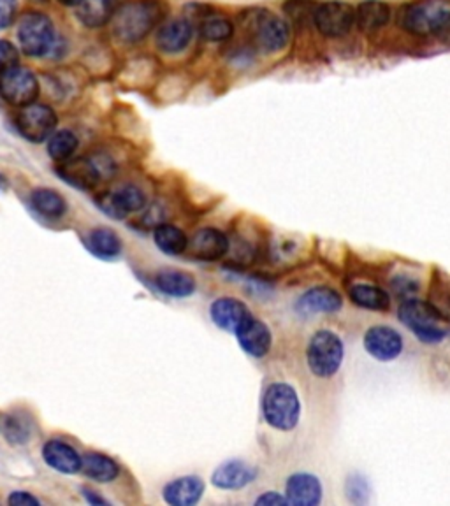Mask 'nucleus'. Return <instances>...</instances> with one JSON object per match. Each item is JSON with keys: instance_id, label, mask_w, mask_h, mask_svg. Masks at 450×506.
<instances>
[{"instance_id": "obj_1", "label": "nucleus", "mask_w": 450, "mask_h": 506, "mask_svg": "<svg viewBox=\"0 0 450 506\" xmlns=\"http://www.w3.org/2000/svg\"><path fill=\"white\" fill-rule=\"evenodd\" d=\"M166 13L167 7L162 0H129L120 4L110 22L112 36L120 42L136 44L162 23Z\"/></svg>"}, {"instance_id": "obj_2", "label": "nucleus", "mask_w": 450, "mask_h": 506, "mask_svg": "<svg viewBox=\"0 0 450 506\" xmlns=\"http://www.w3.org/2000/svg\"><path fill=\"white\" fill-rule=\"evenodd\" d=\"M400 25L415 37H440L450 32V0H415L400 14Z\"/></svg>"}, {"instance_id": "obj_3", "label": "nucleus", "mask_w": 450, "mask_h": 506, "mask_svg": "<svg viewBox=\"0 0 450 506\" xmlns=\"http://www.w3.org/2000/svg\"><path fill=\"white\" fill-rule=\"evenodd\" d=\"M264 422L282 433L294 431L301 420L298 391L285 382H273L264 389L261 401Z\"/></svg>"}, {"instance_id": "obj_4", "label": "nucleus", "mask_w": 450, "mask_h": 506, "mask_svg": "<svg viewBox=\"0 0 450 506\" xmlns=\"http://www.w3.org/2000/svg\"><path fill=\"white\" fill-rule=\"evenodd\" d=\"M345 359V345L341 336L331 329H319L306 345V364L313 376L328 380L339 371Z\"/></svg>"}, {"instance_id": "obj_5", "label": "nucleus", "mask_w": 450, "mask_h": 506, "mask_svg": "<svg viewBox=\"0 0 450 506\" xmlns=\"http://www.w3.org/2000/svg\"><path fill=\"white\" fill-rule=\"evenodd\" d=\"M398 319L412 330L418 341L426 345L442 343L447 336V330L440 327L444 319L429 301H420L417 297L403 301L398 310Z\"/></svg>"}, {"instance_id": "obj_6", "label": "nucleus", "mask_w": 450, "mask_h": 506, "mask_svg": "<svg viewBox=\"0 0 450 506\" xmlns=\"http://www.w3.org/2000/svg\"><path fill=\"white\" fill-rule=\"evenodd\" d=\"M18 41L25 55L32 59H42L57 51V32L53 22L39 13L31 11L20 18Z\"/></svg>"}, {"instance_id": "obj_7", "label": "nucleus", "mask_w": 450, "mask_h": 506, "mask_svg": "<svg viewBox=\"0 0 450 506\" xmlns=\"http://www.w3.org/2000/svg\"><path fill=\"white\" fill-rule=\"evenodd\" d=\"M39 95V81L36 74L27 68L13 66L0 73V97L14 106L25 108L34 104Z\"/></svg>"}, {"instance_id": "obj_8", "label": "nucleus", "mask_w": 450, "mask_h": 506, "mask_svg": "<svg viewBox=\"0 0 450 506\" xmlns=\"http://www.w3.org/2000/svg\"><path fill=\"white\" fill-rule=\"evenodd\" d=\"M313 23L328 39L348 36L356 23V9L343 0H328L315 5Z\"/></svg>"}, {"instance_id": "obj_9", "label": "nucleus", "mask_w": 450, "mask_h": 506, "mask_svg": "<svg viewBox=\"0 0 450 506\" xmlns=\"http://www.w3.org/2000/svg\"><path fill=\"white\" fill-rule=\"evenodd\" d=\"M18 132L31 143H44L57 131L58 118L57 113L46 104H29L20 109L16 114Z\"/></svg>"}, {"instance_id": "obj_10", "label": "nucleus", "mask_w": 450, "mask_h": 506, "mask_svg": "<svg viewBox=\"0 0 450 506\" xmlns=\"http://www.w3.org/2000/svg\"><path fill=\"white\" fill-rule=\"evenodd\" d=\"M97 206L103 210L104 215L114 220H123L132 213L145 210L147 195L136 185H123L112 192L103 194L97 199Z\"/></svg>"}, {"instance_id": "obj_11", "label": "nucleus", "mask_w": 450, "mask_h": 506, "mask_svg": "<svg viewBox=\"0 0 450 506\" xmlns=\"http://www.w3.org/2000/svg\"><path fill=\"white\" fill-rule=\"evenodd\" d=\"M364 350L380 362L396 361L405 350V339L400 330L391 326H374L364 332Z\"/></svg>"}, {"instance_id": "obj_12", "label": "nucleus", "mask_w": 450, "mask_h": 506, "mask_svg": "<svg viewBox=\"0 0 450 506\" xmlns=\"http://www.w3.org/2000/svg\"><path fill=\"white\" fill-rule=\"evenodd\" d=\"M257 44L267 53H280L291 41V25L273 13L261 11L252 23Z\"/></svg>"}, {"instance_id": "obj_13", "label": "nucleus", "mask_w": 450, "mask_h": 506, "mask_svg": "<svg viewBox=\"0 0 450 506\" xmlns=\"http://www.w3.org/2000/svg\"><path fill=\"white\" fill-rule=\"evenodd\" d=\"M234 336L241 350L254 359H263L271 352L273 332L264 321L254 317L252 313L238 326L234 330Z\"/></svg>"}, {"instance_id": "obj_14", "label": "nucleus", "mask_w": 450, "mask_h": 506, "mask_svg": "<svg viewBox=\"0 0 450 506\" xmlns=\"http://www.w3.org/2000/svg\"><path fill=\"white\" fill-rule=\"evenodd\" d=\"M230 250L229 236L217 227H202L188 239L187 252L204 262L220 260Z\"/></svg>"}, {"instance_id": "obj_15", "label": "nucleus", "mask_w": 450, "mask_h": 506, "mask_svg": "<svg viewBox=\"0 0 450 506\" xmlns=\"http://www.w3.org/2000/svg\"><path fill=\"white\" fill-rule=\"evenodd\" d=\"M259 476V468L241 461V459H230L219 465L212 473V483L215 489L220 491H241L248 485H252Z\"/></svg>"}, {"instance_id": "obj_16", "label": "nucleus", "mask_w": 450, "mask_h": 506, "mask_svg": "<svg viewBox=\"0 0 450 506\" xmlns=\"http://www.w3.org/2000/svg\"><path fill=\"white\" fill-rule=\"evenodd\" d=\"M324 487L317 474L308 471L292 473L285 482V498L289 505L317 506L322 503Z\"/></svg>"}, {"instance_id": "obj_17", "label": "nucleus", "mask_w": 450, "mask_h": 506, "mask_svg": "<svg viewBox=\"0 0 450 506\" xmlns=\"http://www.w3.org/2000/svg\"><path fill=\"white\" fill-rule=\"evenodd\" d=\"M206 492V483L197 474H185L167 482L162 489V498L167 505H197Z\"/></svg>"}, {"instance_id": "obj_18", "label": "nucleus", "mask_w": 450, "mask_h": 506, "mask_svg": "<svg viewBox=\"0 0 450 506\" xmlns=\"http://www.w3.org/2000/svg\"><path fill=\"white\" fill-rule=\"evenodd\" d=\"M343 308V295L326 285L306 290L296 301V310L302 315H320V313H338Z\"/></svg>"}, {"instance_id": "obj_19", "label": "nucleus", "mask_w": 450, "mask_h": 506, "mask_svg": "<svg viewBox=\"0 0 450 506\" xmlns=\"http://www.w3.org/2000/svg\"><path fill=\"white\" fill-rule=\"evenodd\" d=\"M248 315V306L236 297H219L210 306V317L213 324L232 334Z\"/></svg>"}, {"instance_id": "obj_20", "label": "nucleus", "mask_w": 450, "mask_h": 506, "mask_svg": "<svg viewBox=\"0 0 450 506\" xmlns=\"http://www.w3.org/2000/svg\"><path fill=\"white\" fill-rule=\"evenodd\" d=\"M42 459L51 470L64 474H75L81 471V456L76 452L75 447L60 439H50L44 443Z\"/></svg>"}, {"instance_id": "obj_21", "label": "nucleus", "mask_w": 450, "mask_h": 506, "mask_svg": "<svg viewBox=\"0 0 450 506\" xmlns=\"http://www.w3.org/2000/svg\"><path fill=\"white\" fill-rule=\"evenodd\" d=\"M194 39V25L188 20H173L162 25L157 32V46L169 55L185 51Z\"/></svg>"}, {"instance_id": "obj_22", "label": "nucleus", "mask_w": 450, "mask_h": 506, "mask_svg": "<svg viewBox=\"0 0 450 506\" xmlns=\"http://www.w3.org/2000/svg\"><path fill=\"white\" fill-rule=\"evenodd\" d=\"M391 22V5L383 0H363L356 7V23L363 34H376Z\"/></svg>"}, {"instance_id": "obj_23", "label": "nucleus", "mask_w": 450, "mask_h": 506, "mask_svg": "<svg viewBox=\"0 0 450 506\" xmlns=\"http://www.w3.org/2000/svg\"><path fill=\"white\" fill-rule=\"evenodd\" d=\"M346 295L350 303L361 310L368 312H389L391 308V295L387 290L376 287L372 284H354L346 289Z\"/></svg>"}, {"instance_id": "obj_24", "label": "nucleus", "mask_w": 450, "mask_h": 506, "mask_svg": "<svg viewBox=\"0 0 450 506\" xmlns=\"http://www.w3.org/2000/svg\"><path fill=\"white\" fill-rule=\"evenodd\" d=\"M155 287L167 297L185 299L195 292L197 282L190 273L185 271L162 269L155 275Z\"/></svg>"}, {"instance_id": "obj_25", "label": "nucleus", "mask_w": 450, "mask_h": 506, "mask_svg": "<svg viewBox=\"0 0 450 506\" xmlns=\"http://www.w3.org/2000/svg\"><path fill=\"white\" fill-rule=\"evenodd\" d=\"M58 175L62 180L68 181L69 185H75L77 188H92L97 185V181L103 180L95 158H81V160L66 162L58 169Z\"/></svg>"}, {"instance_id": "obj_26", "label": "nucleus", "mask_w": 450, "mask_h": 506, "mask_svg": "<svg viewBox=\"0 0 450 506\" xmlns=\"http://www.w3.org/2000/svg\"><path fill=\"white\" fill-rule=\"evenodd\" d=\"M118 5V0H81L77 5V18L90 29L104 27L112 22Z\"/></svg>"}, {"instance_id": "obj_27", "label": "nucleus", "mask_w": 450, "mask_h": 506, "mask_svg": "<svg viewBox=\"0 0 450 506\" xmlns=\"http://www.w3.org/2000/svg\"><path fill=\"white\" fill-rule=\"evenodd\" d=\"M81 473L97 483H110L118 478L120 465L104 454L90 452L81 457Z\"/></svg>"}, {"instance_id": "obj_28", "label": "nucleus", "mask_w": 450, "mask_h": 506, "mask_svg": "<svg viewBox=\"0 0 450 506\" xmlns=\"http://www.w3.org/2000/svg\"><path fill=\"white\" fill-rule=\"evenodd\" d=\"M153 241L160 252L171 257H178L187 252L188 236L173 223H158L153 230Z\"/></svg>"}, {"instance_id": "obj_29", "label": "nucleus", "mask_w": 450, "mask_h": 506, "mask_svg": "<svg viewBox=\"0 0 450 506\" xmlns=\"http://www.w3.org/2000/svg\"><path fill=\"white\" fill-rule=\"evenodd\" d=\"M31 206L44 218L64 217L68 212V203L62 194L51 188H36L31 194Z\"/></svg>"}, {"instance_id": "obj_30", "label": "nucleus", "mask_w": 450, "mask_h": 506, "mask_svg": "<svg viewBox=\"0 0 450 506\" xmlns=\"http://www.w3.org/2000/svg\"><path fill=\"white\" fill-rule=\"evenodd\" d=\"M86 245H88L90 252L101 258H106V260L120 257L122 248H123L120 236L106 227L94 229L86 238Z\"/></svg>"}, {"instance_id": "obj_31", "label": "nucleus", "mask_w": 450, "mask_h": 506, "mask_svg": "<svg viewBox=\"0 0 450 506\" xmlns=\"http://www.w3.org/2000/svg\"><path fill=\"white\" fill-rule=\"evenodd\" d=\"M77 138L71 131H55L48 140V155L57 162H68L77 149Z\"/></svg>"}, {"instance_id": "obj_32", "label": "nucleus", "mask_w": 450, "mask_h": 506, "mask_svg": "<svg viewBox=\"0 0 450 506\" xmlns=\"http://www.w3.org/2000/svg\"><path fill=\"white\" fill-rule=\"evenodd\" d=\"M4 434H5V439L11 445H23V443H27L31 439V434H32L31 422L23 415L13 413V415H9L5 419Z\"/></svg>"}, {"instance_id": "obj_33", "label": "nucleus", "mask_w": 450, "mask_h": 506, "mask_svg": "<svg viewBox=\"0 0 450 506\" xmlns=\"http://www.w3.org/2000/svg\"><path fill=\"white\" fill-rule=\"evenodd\" d=\"M232 34H234V25L225 16L206 18L201 25V36L204 37L206 41L220 42V41H227Z\"/></svg>"}, {"instance_id": "obj_34", "label": "nucleus", "mask_w": 450, "mask_h": 506, "mask_svg": "<svg viewBox=\"0 0 450 506\" xmlns=\"http://www.w3.org/2000/svg\"><path fill=\"white\" fill-rule=\"evenodd\" d=\"M345 492H346V498L350 503L354 505H366L370 501V483L368 480L359 474V473H354L346 478L345 482Z\"/></svg>"}, {"instance_id": "obj_35", "label": "nucleus", "mask_w": 450, "mask_h": 506, "mask_svg": "<svg viewBox=\"0 0 450 506\" xmlns=\"http://www.w3.org/2000/svg\"><path fill=\"white\" fill-rule=\"evenodd\" d=\"M389 285H391V290H392L400 299H403V301L417 297V294H418V290H420L418 280L413 278V276H409V275L392 276L391 282H389Z\"/></svg>"}, {"instance_id": "obj_36", "label": "nucleus", "mask_w": 450, "mask_h": 506, "mask_svg": "<svg viewBox=\"0 0 450 506\" xmlns=\"http://www.w3.org/2000/svg\"><path fill=\"white\" fill-rule=\"evenodd\" d=\"M18 50L7 39H0V73L7 71L13 66H18Z\"/></svg>"}, {"instance_id": "obj_37", "label": "nucleus", "mask_w": 450, "mask_h": 506, "mask_svg": "<svg viewBox=\"0 0 450 506\" xmlns=\"http://www.w3.org/2000/svg\"><path fill=\"white\" fill-rule=\"evenodd\" d=\"M271 252H273V257L282 258V260H287V258H292L296 253L300 252V245H298L296 239L282 238V239L273 241Z\"/></svg>"}, {"instance_id": "obj_38", "label": "nucleus", "mask_w": 450, "mask_h": 506, "mask_svg": "<svg viewBox=\"0 0 450 506\" xmlns=\"http://www.w3.org/2000/svg\"><path fill=\"white\" fill-rule=\"evenodd\" d=\"M18 14V0H0V31L11 27Z\"/></svg>"}, {"instance_id": "obj_39", "label": "nucleus", "mask_w": 450, "mask_h": 506, "mask_svg": "<svg viewBox=\"0 0 450 506\" xmlns=\"http://www.w3.org/2000/svg\"><path fill=\"white\" fill-rule=\"evenodd\" d=\"M256 506H278V505H289L285 494H280L276 491H266L261 496H257V500L254 501Z\"/></svg>"}, {"instance_id": "obj_40", "label": "nucleus", "mask_w": 450, "mask_h": 506, "mask_svg": "<svg viewBox=\"0 0 450 506\" xmlns=\"http://www.w3.org/2000/svg\"><path fill=\"white\" fill-rule=\"evenodd\" d=\"M7 503L11 506H38L39 500L25 491H14L9 494Z\"/></svg>"}, {"instance_id": "obj_41", "label": "nucleus", "mask_w": 450, "mask_h": 506, "mask_svg": "<svg viewBox=\"0 0 450 506\" xmlns=\"http://www.w3.org/2000/svg\"><path fill=\"white\" fill-rule=\"evenodd\" d=\"M81 492H83V498H85L90 505H108L106 500H103L101 496H97V494H95L94 491H90V489H83Z\"/></svg>"}, {"instance_id": "obj_42", "label": "nucleus", "mask_w": 450, "mask_h": 506, "mask_svg": "<svg viewBox=\"0 0 450 506\" xmlns=\"http://www.w3.org/2000/svg\"><path fill=\"white\" fill-rule=\"evenodd\" d=\"M62 5H69V7H77L81 4V0H58Z\"/></svg>"}, {"instance_id": "obj_43", "label": "nucleus", "mask_w": 450, "mask_h": 506, "mask_svg": "<svg viewBox=\"0 0 450 506\" xmlns=\"http://www.w3.org/2000/svg\"><path fill=\"white\" fill-rule=\"evenodd\" d=\"M7 186H9V183L5 180V176H4V175H0V192L7 190Z\"/></svg>"}, {"instance_id": "obj_44", "label": "nucleus", "mask_w": 450, "mask_h": 506, "mask_svg": "<svg viewBox=\"0 0 450 506\" xmlns=\"http://www.w3.org/2000/svg\"><path fill=\"white\" fill-rule=\"evenodd\" d=\"M40 2H46V0H40Z\"/></svg>"}]
</instances>
